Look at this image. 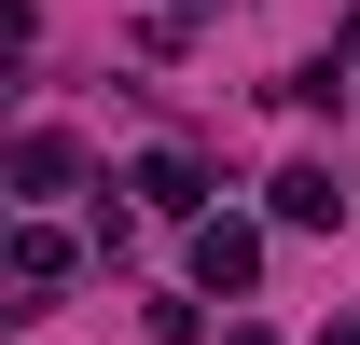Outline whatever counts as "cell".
Masks as SVG:
<instances>
[{"instance_id":"cell-1","label":"cell","mask_w":360,"mask_h":345,"mask_svg":"<svg viewBox=\"0 0 360 345\" xmlns=\"http://www.w3.org/2000/svg\"><path fill=\"white\" fill-rule=\"evenodd\" d=\"M194 276H208V290H250V276H264V235H250V221H208V235H194Z\"/></svg>"},{"instance_id":"cell-2","label":"cell","mask_w":360,"mask_h":345,"mask_svg":"<svg viewBox=\"0 0 360 345\" xmlns=\"http://www.w3.org/2000/svg\"><path fill=\"white\" fill-rule=\"evenodd\" d=\"M139 194H153V208H167V221H194V208H208V166H194V152H180V138H167V152L139 166Z\"/></svg>"},{"instance_id":"cell-3","label":"cell","mask_w":360,"mask_h":345,"mask_svg":"<svg viewBox=\"0 0 360 345\" xmlns=\"http://www.w3.org/2000/svg\"><path fill=\"white\" fill-rule=\"evenodd\" d=\"M70 166H84V152H70V138L42 125V138H28V152H14V180H28V208H42V194H70Z\"/></svg>"},{"instance_id":"cell-4","label":"cell","mask_w":360,"mask_h":345,"mask_svg":"<svg viewBox=\"0 0 360 345\" xmlns=\"http://www.w3.org/2000/svg\"><path fill=\"white\" fill-rule=\"evenodd\" d=\"M347 194H333V166H277V221H333Z\"/></svg>"},{"instance_id":"cell-5","label":"cell","mask_w":360,"mask_h":345,"mask_svg":"<svg viewBox=\"0 0 360 345\" xmlns=\"http://www.w3.org/2000/svg\"><path fill=\"white\" fill-rule=\"evenodd\" d=\"M14 276H28V290H56V276H70V235H56V221H28V235H14Z\"/></svg>"},{"instance_id":"cell-6","label":"cell","mask_w":360,"mask_h":345,"mask_svg":"<svg viewBox=\"0 0 360 345\" xmlns=\"http://www.w3.org/2000/svg\"><path fill=\"white\" fill-rule=\"evenodd\" d=\"M222 345H277V332H222Z\"/></svg>"}]
</instances>
